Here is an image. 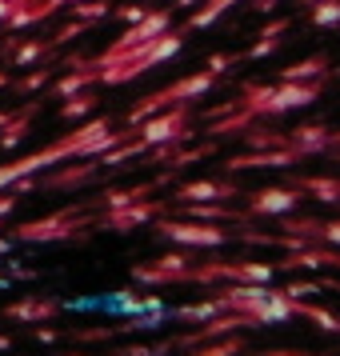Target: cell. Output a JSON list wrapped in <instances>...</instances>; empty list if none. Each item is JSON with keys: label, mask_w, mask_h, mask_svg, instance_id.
I'll use <instances>...</instances> for the list:
<instances>
[{"label": "cell", "mask_w": 340, "mask_h": 356, "mask_svg": "<svg viewBox=\"0 0 340 356\" xmlns=\"http://www.w3.org/2000/svg\"><path fill=\"white\" fill-rule=\"evenodd\" d=\"M212 88V72H204V76H188V81H177L172 88H164V92H152V97H145V104L140 108H132L129 124H140L145 116L161 113V108H168L172 100H188V97H204Z\"/></svg>", "instance_id": "cell-3"}, {"label": "cell", "mask_w": 340, "mask_h": 356, "mask_svg": "<svg viewBox=\"0 0 340 356\" xmlns=\"http://www.w3.org/2000/svg\"><path fill=\"white\" fill-rule=\"evenodd\" d=\"M13 204H17V196H0V216H4V212L13 209Z\"/></svg>", "instance_id": "cell-27"}, {"label": "cell", "mask_w": 340, "mask_h": 356, "mask_svg": "<svg viewBox=\"0 0 340 356\" xmlns=\"http://www.w3.org/2000/svg\"><path fill=\"white\" fill-rule=\"evenodd\" d=\"M321 92V84H305V81H280L273 88H244V108L248 113H284V108H300V104H312Z\"/></svg>", "instance_id": "cell-2"}, {"label": "cell", "mask_w": 340, "mask_h": 356, "mask_svg": "<svg viewBox=\"0 0 340 356\" xmlns=\"http://www.w3.org/2000/svg\"><path fill=\"white\" fill-rule=\"evenodd\" d=\"M305 188L321 200H340V180H305Z\"/></svg>", "instance_id": "cell-21"}, {"label": "cell", "mask_w": 340, "mask_h": 356, "mask_svg": "<svg viewBox=\"0 0 340 356\" xmlns=\"http://www.w3.org/2000/svg\"><path fill=\"white\" fill-rule=\"evenodd\" d=\"M232 4H236V0H209V8H200V13H196V17L188 20V29H209L212 20L220 17L225 8H232Z\"/></svg>", "instance_id": "cell-15"}, {"label": "cell", "mask_w": 340, "mask_h": 356, "mask_svg": "<svg viewBox=\"0 0 340 356\" xmlns=\"http://www.w3.org/2000/svg\"><path fill=\"white\" fill-rule=\"evenodd\" d=\"M324 68H328L324 56H316V60H300V65H292L289 72H284V81H308V76H321Z\"/></svg>", "instance_id": "cell-16"}, {"label": "cell", "mask_w": 340, "mask_h": 356, "mask_svg": "<svg viewBox=\"0 0 340 356\" xmlns=\"http://www.w3.org/2000/svg\"><path fill=\"white\" fill-rule=\"evenodd\" d=\"M44 81H49V68H40V72H33V76H24V81L17 84V92H33V88H40Z\"/></svg>", "instance_id": "cell-22"}, {"label": "cell", "mask_w": 340, "mask_h": 356, "mask_svg": "<svg viewBox=\"0 0 340 356\" xmlns=\"http://www.w3.org/2000/svg\"><path fill=\"white\" fill-rule=\"evenodd\" d=\"M120 136H124V132H108V120H92V124L76 129L68 140H60V145H49L44 152H36V156H20V161H13L8 168H0V188L17 184L20 177H29V172H36V168H44V164H52V161H84V156H92L100 148L116 145Z\"/></svg>", "instance_id": "cell-1"}, {"label": "cell", "mask_w": 340, "mask_h": 356, "mask_svg": "<svg viewBox=\"0 0 340 356\" xmlns=\"http://www.w3.org/2000/svg\"><path fill=\"white\" fill-rule=\"evenodd\" d=\"M36 108H29V113H20L17 120H13V124H8V129H4V136H0V148H13L20 140V136H24V129H29V116H33Z\"/></svg>", "instance_id": "cell-18"}, {"label": "cell", "mask_w": 340, "mask_h": 356, "mask_svg": "<svg viewBox=\"0 0 340 356\" xmlns=\"http://www.w3.org/2000/svg\"><path fill=\"white\" fill-rule=\"evenodd\" d=\"M72 13H76L81 20H100L104 13H108V0H92V4H88V0H76Z\"/></svg>", "instance_id": "cell-20"}, {"label": "cell", "mask_w": 340, "mask_h": 356, "mask_svg": "<svg viewBox=\"0 0 340 356\" xmlns=\"http://www.w3.org/2000/svg\"><path fill=\"white\" fill-rule=\"evenodd\" d=\"M292 140L300 145V152H316V148L332 145V136H328L324 129H296V132H292Z\"/></svg>", "instance_id": "cell-13"}, {"label": "cell", "mask_w": 340, "mask_h": 356, "mask_svg": "<svg viewBox=\"0 0 340 356\" xmlns=\"http://www.w3.org/2000/svg\"><path fill=\"white\" fill-rule=\"evenodd\" d=\"M228 65H232V56H212V60H209V72L216 76V72H225Z\"/></svg>", "instance_id": "cell-25"}, {"label": "cell", "mask_w": 340, "mask_h": 356, "mask_svg": "<svg viewBox=\"0 0 340 356\" xmlns=\"http://www.w3.org/2000/svg\"><path fill=\"white\" fill-rule=\"evenodd\" d=\"M276 0H252V8H260V13H264V8H273Z\"/></svg>", "instance_id": "cell-29"}, {"label": "cell", "mask_w": 340, "mask_h": 356, "mask_svg": "<svg viewBox=\"0 0 340 356\" xmlns=\"http://www.w3.org/2000/svg\"><path fill=\"white\" fill-rule=\"evenodd\" d=\"M52 312H56V305H52V300H44V305L24 300V305H13V308H8V316H17V321H49Z\"/></svg>", "instance_id": "cell-12"}, {"label": "cell", "mask_w": 340, "mask_h": 356, "mask_svg": "<svg viewBox=\"0 0 340 356\" xmlns=\"http://www.w3.org/2000/svg\"><path fill=\"white\" fill-rule=\"evenodd\" d=\"M316 236H324V241L340 244V220H332V225H321V232H316Z\"/></svg>", "instance_id": "cell-24"}, {"label": "cell", "mask_w": 340, "mask_h": 356, "mask_svg": "<svg viewBox=\"0 0 340 356\" xmlns=\"http://www.w3.org/2000/svg\"><path fill=\"white\" fill-rule=\"evenodd\" d=\"M120 17H124V20H140V17H145V8H120Z\"/></svg>", "instance_id": "cell-26"}, {"label": "cell", "mask_w": 340, "mask_h": 356, "mask_svg": "<svg viewBox=\"0 0 340 356\" xmlns=\"http://www.w3.org/2000/svg\"><path fill=\"white\" fill-rule=\"evenodd\" d=\"M305 152L300 148H284V145H268V152H252V156H232L228 168L236 172V168H276V164H292L300 161Z\"/></svg>", "instance_id": "cell-8"}, {"label": "cell", "mask_w": 340, "mask_h": 356, "mask_svg": "<svg viewBox=\"0 0 340 356\" xmlns=\"http://www.w3.org/2000/svg\"><path fill=\"white\" fill-rule=\"evenodd\" d=\"M72 228H81V220L72 212H60V216H49V220L24 225L17 236L20 241H56V236H72Z\"/></svg>", "instance_id": "cell-6"}, {"label": "cell", "mask_w": 340, "mask_h": 356, "mask_svg": "<svg viewBox=\"0 0 340 356\" xmlns=\"http://www.w3.org/2000/svg\"><path fill=\"white\" fill-rule=\"evenodd\" d=\"M164 29H168V13H145V17L136 20V29L124 33L113 49H108V56H120V52L136 49V44H145V40H152V36H161ZM108 56H100V60H108Z\"/></svg>", "instance_id": "cell-4"}, {"label": "cell", "mask_w": 340, "mask_h": 356, "mask_svg": "<svg viewBox=\"0 0 340 356\" xmlns=\"http://www.w3.org/2000/svg\"><path fill=\"white\" fill-rule=\"evenodd\" d=\"M56 4H76V0H44V4H40V8H44V13H52V8H56Z\"/></svg>", "instance_id": "cell-28"}, {"label": "cell", "mask_w": 340, "mask_h": 356, "mask_svg": "<svg viewBox=\"0 0 340 356\" xmlns=\"http://www.w3.org/2000/svg\"><path fill=\"white\" fill-rule=\"evenodd\" d=\"M164 236H172L180 244H200V248H209V244H225V228H209V225H161Z\"/></svg>", "instance_id": "cell-9"}, {"label": "cell", "mask_w": 340, "mask_h": 356, "mask_svg": "<svg viewBox=\"0 0 340 356\" xmlns=\"http://www.w3.org/2000/svg\"><path fill=\"white\" fill-rule=\"evenodd\" d=\"M177 4H184V8H188V4H196V0H177Z\"/></svg>", "instance_id": "cell-30"}, {"label": "cell", "mask_w": 340, "mask_h": 356, "mask_svg": "<svg viewBox=\"0 0 340 356\" xmlns=\"http://www.w3.org/2000/svg\"><path fill=\"white\" fill-rule=\"evenodd\" d=\"M92 104H97V97H92V92H76V97L60 108V116H65V120H76V116H84Z\"/></svg>", "instance_id": "cell-17"}, {"label": "cell", "mask_w": 340, "mask_h": 356, "mask_svg": "<svg viewBox=\"0 0 340 356\" xmlns=\"http://www.w3.org/2000/svg\"><path fill=\"white\" fill-rule=\"evenodd\" d=\"M316 8H312V24H321V29H332L340 24V0H312Z\"/></svg>", "instance_id": "cell-14"}, {"label": "cell", "mask_w": 340, "mask_h": 356, "mask_svg": "<svg viewBox=\"0 0 340 356\" xmlns=\"http://www.w3.org/2000/svg\"><path fill=\"white\" fill-rule=\"evenodd\" d=\"M40 52H44V44H24V49H20L17 56H13V65H29V60H36Z\"/></svg>", "instance_id": "cell-23"}, {"label": "cell", "mask_w": 340, "mask_h": 356, "mask_svg": "<svg viewBox=\"0 0 340 356\" xmlns=\"http://www.w3.org/2000/svg\"><path fill=\"white\" fill-rule=\"evenodd\" d=\"M300 204V196L292 193V188H264L248 200V212H257V216H284Z\"/></svg>", "instance_id": "cell-7"}, {"label": "cell", "mask_w": 340, "mask_h": 356, "mask_svg": "<svg viewBox=\"0 0 340 356\" xmlns=\"http://www.w3.org/2000/svg\"><path fill=\"white\" fill-rule=\"evenodd\" d=\"M180 200H225V196H236L232 184H220V180H193V184H184L177 188Z\"/></svg>", "instance_id": "cell-10"}, {"label": "cell", "mask_w": 340, "mask_h": 356, "mask_svg": "<svg viewBox=\"0 0 340 356\" xmlns=\"http://www.w3.org/2000/svg\"><path fill=\"white\" fill-rule=\"evenodd\" d=\"M152 212H161V209H152V204H140V209H124V204H116L113 216H104L100 225L104 228H132V225H140V220H148Z\"/></svg>", "instance_id": "cell-11"}, {"label": "cell", "mask_w": 340, "mask_h": 356, "mask_svg": "<svg viewBox=\"0 0 340 356\" xmlns=\"http://www.w3.org/2000/svg\"><path fill=\"white\" fill-rule=\"evenodd\" d=\"M92 76H97V68H84L81 76H68V81H60V84H56V97H72V92H81Z\"/></svg>", "instance_id": "cell-19"}, {"label": "cell", "mask_w": 340, "mask_h": 356, "mask_svg": "<svg viewBox=\"0 0 340 356\" xmlns=\"http://www.w3.org/2000/svg\"><path fill=\"white\" fill-rule=\"evenodd\" d=\"M188 113L184 108H177V113H168V116H156V120H148L145 129V145H168V140H180V136H188Z\"/></svg>", "instance_id": "cell-5"}]
</instances>
